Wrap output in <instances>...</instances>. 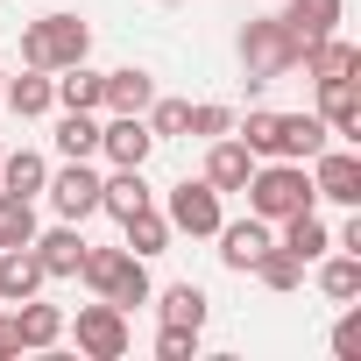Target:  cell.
Here are the masks:
<instances>
[{"label":"cell","mask_w":361,"mask_h":361,"mask_svg":"<svg viewBox=\"0 0 361 361\" xmlns=\"http://www.w3.org/2000/svg\"><path fill=\"white\" fill-rule=\"evenodd\" d=\"M312 192L333 206H361V156L354 149H319L312 156Z\"/></svg>","instance_id":"cell-7"},{"label":"cell","mask_w":361,"mask_h":361,"mask_svg":"<svg viewBox=\"0 0 361 361\" xmlns=\"http://www.w3.org/2000/svg\"><path fill=\"white\" fill-rule=\"evenodd\" d=\"M78 276L106 298V305H149V269H142V255H128V248H85V262H78Z\"/></svg>","instance_id":"cell-3"},{"label":"cell","mask_w":361,"mask_h":361,"mask_svg":"<svg viewBox=\"0 0 361 361\" xmlns=\"http://www.w3.org/2000/svg\"><path fill=\"white\" fill-rule=\"evenodd\" d=\"M57 156H64V163L99 156V121H92L85 106H64V121H57Z\"/></svg>","instance_id":"cell-20"},{"label":"cell","mask_w":361,"mask_h":361,"mask_svg":"<svg viewBox=\"0 0 361 361\" xmlns=\"http://www.w3.org/2000/svg\"><path fill=\"white\" fill-rule=\"evenodd\" d=\"M248 213L255 220H290V213H305L319 192H312V170L305 163H290V156H269V163H255L248 170Z\"/></svg>","instance_id":"cell-1"},{"label":"cell","mask_w":361,"mask_h":361,"mask_svg":"<svg viewBox=\"0 0 361 361\" xmlns=\"http://www.w3.org/2000/svg\"><path fill=\"white\" fill-rule=\"evenodd\" d=\"M283 248H290L298 262H319V255L333 248V234H326V220L305 206V213H290V220H283Z\"/></svg>","instance_id":"cell-23"},{"label":"cell","mask_w":361,"mask_h":361,"mask_svg":"<svg viewBox=\"0 0 361 361\" xmlns=\"http://www.w3.org/2000/svg\"><path fill=\"white\" fill-rule=\"evenodd\" d=\"M326 121L319 114H276V156H290V163H312L319 149H326Z\"/></svg>","instance_id":"cell-14"},{"label":"cell","mask_w":361,"mask_h":361,"mask_svg":"<svg viewBox=\"0 0 361 361\" xmlns=\"http://www.w3.org/2000/svg\"><path fill=\"white\" fill-rule=\"evenodd\" d=\"M0 92H8V78H0Z\"/></svg>","instance_id":"cell-37"},{"label":"cell","mask_w":361,"mask_h":361,"mask_svg":"<svg viewBox=\"0 0 361 361\" xmlns=\"http://www.w3.org/2000/svg\"><path fill=\"white\" fill-rule=\"evenodd\" d=\"M149 99H156V78L149 71H106V85H99V106H114V114H149Z\"/></svg>","instance_id":"cell-18"},{"label":"cell","mask_w":361,"mask_h":361,"mask_svg":"<svg viewBox=\"0 0 361 361\" xmlns=\"http://www.w3.org/2000/svg\"><path fill=\"white\" fill-rule=\"evenodd\" d=\"M15 340H22V347H57V340H64V312L22 298V312H15Z\"/></svg>","instance_id":"cell-21"},{"label":"cell","mask_w":361,"mask_h":361,"mask_svg":"<svg viewBox=\"0 0 361 361\" xmlns=\"http://www.w3.org/2000/svg\"><path fill=\"white\" fill-rule=\"evenodd\" d=\"M255 276H262L269 290H298V283H305V262H298L283 241H269V248L255 255Z\"/></svg>","instance_id":"cell-27"},{"label":"cell","mask_w":361,"mask_h":361,"mask_svg":"<svg viewBox=\"0 0 361 361\" xmlns=\"http://www.w3.org/2000/svg\"><path fill=\"white\" fill-rule=\"evenodd\" d=\"M185 114H192L185 99H149V135H156V142H163V135H185Z\"/></svg>","instance_id":"cell-32"},{"label":"cell","mask_w":361,"mask_h":361,"mask_svg":"<svg viewBox=\"0 0 361 361\" xmlns=\"http://www.w3.org/2000/svg\"><path fill=\"white\" fill-rule=\"evenodd\" d=\"M85 50H92V29H85L78 15H43V22L22 29V64H29V71H64V64H78Z\"/></svg>","instance_id":"cell-2"},{"label":"cell","mask_w":361,"mask_h":361,"mask_svg":"<svg viewBox=\"0 0 361 361\" xmlns=\"http://www.w3.org/2000/svg\"><path fill=\"white\" fill-rule=\"evenodd\" d=\"M185 135H206V142H213V135H234V114H227V106H192V114H185Z\"/></svg>","instance_id":"cell-33"},{"label":"cell","mask_w":361,"mask_h":361,"mask_svg":"<svg viewBox=\"0 0 361 361\" xmlns=\"http://www.w3.org/2000/svg\"><path fill=\"white\" fill-rule=\"evenodd\" d=\"M319 290H326L333 305H354V298H361V255H347V248H340V255L319 269Z\"/></svg>","instance_id":"cell-28"},{"label":"cell","mask_w":361,"mask_h":361,"mask_svg":"<svg viewBox=\"0 0 361 361\" xmlns=\"http://www.w3.org/2000/svg\"><path fill=\"white\" fill-rule=\"evenodd\" d=\"M0 156H8V149H0Z\"/></svg>","instance_id":"cell-38"},{"label":"cell","mask_w":361,"mask_h":361,"mask_svg":"<svg viewBox=\"0 0 361 361\" xmlns=\"http://www.w3.org/2000/svg\"><path fill=\"white\" fill-rule=\"evenodd\" d=\"M121 234H128V255H163V248H170V220H163L156 206L128 213V220H121Z\"/></svg>","instance_id":"cell-24"},{"label":"cell","mask_w":361,"mask_h":361,"mask_svg":"<svg viewBox=\"0 0 361 361\" xmlns=\"http://www.w3.org/2000/svg\"><path fill=\"white\" fill-rule=\"evenodd\" d=\"M0 354H22V340H15V319H0Z\"/></svg>","instance_id":"cell-36"},{"label":"cell","mask_w":361,"mask_h":361,"mask_svg":"<svg viewBox=\"0 0 361 361\" xmlns=\"http://www.w3.org/2000/svg\"><path fill=\"white\" fill-rule=\"evenodd\" d=\"M22 241H36V206L0 192V248H22Z\"/></svg>","instance_id":"cell-29"},{"label":"cell","mask_w":361,"mask_h":361,"mask_svg":"<svg viewBox=\"0 0 361 361\" xmlns=\"http://www.w3.org/2000/svg\"><path fill=\"white\" fill-rule=\"evenodd\" d=\"M241 64H248V78L255 85H269V78H283V71H298V43H290V29L269 15V22H248L241 29Z\"/></svg>","instance_id":"cell-4"},{"label":"cell","mask_w":361,"mask_h":361,"mask_svg":"<svg viewBox=\"0 0 361 361\" xmlns=\"http://www.w3.org/2000/svg\"><path fill=\"white\" fill-rule=\"evenodd\" d=\"M163 326H206V290L199 283H170L163 290Z\"/></svg>","instance_id":"cell-30"},{"label":"cell","mask_w":361,"mask_h":361,"mask_svg":"<svg viewBox=\"0 0 361 361\" xmlns=\"http://www.w3.org/2000/svg\"><path fill=\"white\" fill-rule=\"evenodd\" d=\"M156 354H163V361H192V354H199V326H163Z\"/></svg>","instance_id":"cell-34"},{"label":"cell","mask_w":361,"mask_h":361,"mask_svg":"<svg viewBox=\"0 0 361 361\" xmlns=\"http://www.w3.org/2000/svg\"><path fill=\"white\" fill-rule=\"evenodd\" d=\"M99 85H106V78H99V71H85V57H78V64H64V78H50L57 106H85V114L99 106Z\"/></svg>","instance_id":"cell-25"},{"label":"cell","mask_w":361,"mask_h":361,"mask_svg":"<svg viewBox=\"0 0 361 361\" xmlns=\"http://www.w3.org/2000/svg\"><path fill=\"white\" fill-rule=\"evenodd\" d=\"M248 170H255L248 142H241V135H213V156H206V185H213V192H241V185H248Z\"/></svg>","instance_id":"cell-13"},{"label":"cell","mask_w":361,"mask_h":361,"mask_svg":"<svg viewBox=\"0 0 361 361\" xmlns=\"http://www.w3.org/2000/svg\"><path fill=\"white\" fill-rule=\"evenodd\" d=\"M43 290V262H36V248L22 241V248H0V305H22V298H36Z\"/></svg>","instance_id":"cell-15"},{"label":"cell","mask_w":361,"mask_h":361,"mask_svg":"<svg viewBox=\"0 0 361 361\" xmlns=\"http://www.w3.org/2000/svg\"><path fill=\"white\" fill-rule=\"evenodd\" d=\"M333 354H340V361L361 354V312H340V326H333Z\"/></svg>","instance_id":"cell-35"},{"label":"cell","mask_w":361,"mask_h":361,"mask_svg":"<svg viewBox=\"0 0 361 361\" xmlns=\"http://www.w3.org/2000/svg\"><path fill=\"white\" fill-rule=\"evenodd\" d=\"M319 121L340 142H361V85L354 78H319Z\"/></svg>","instance_id":"cell-10"},{"label":"cell","mask_w":361,"mask_h":361,"mask_svg":"<svg viewBox=\"0 0 361 361\" xmlns=\"http://www.w3.org/2000/svg\"><path fill=\"white\" fill-rule=\"evenodd\" d=\"M99 149L114 156V170H142V163H149V149H156V135H149V121H142V114H114V121L99 128Z\"/></svg>","instance_id":"cell-8"},{"label":"cell","mask_w":361,"mask_h":361,"mask_svg":"<svg viewBox=\"0 0 361 361\" xmlns=\"http://www.w3.org/2000/svg\"><path fill=\"white\" fill-rule=\"evenodd\" d=\"M276 22H283V29H290V43L305 50V43H319V36H333V29H340V0H290Z\"/></svg>","instance_id":"cell-16"},{"label":"cell","mask_w":361,"mask_h":361,"mask_svg":"<svg viewBox=\"0 0 361 361\" xmlns=\"http://www.w3.org/2000/svg\"><path fill=\"white\" fill-rule=\"evenodd\" d=\"M298 64H305V78H354L361 71V50L340 43V36H319V43L298 50Z\"/></svg>","instance_id":"cell-17"},{"label":"cell","mask_w":361,"mask_h":361,"mask_svg":"<svg viewBox=\"0 0 361 361\" xmlns=\"http://www.w3.org/2000/svg\"><path fill=\"white\" fill-rule=\"evenodd\" d=\"M29 248H36V262H43V276H78V262H85V234H78V220H64V227H50V234H36Z\"/></svg>","instance_id":"cell-12"},{"label":"cell","mask_w":361,"mask_h":361,"mask_svg":"<svg viewBox=\"0 0 361 361\" xmlns=\"http://www.w3.org/2000/svg\"><path fill=\"white\" fill-rule=\"evenodd\" d=\"M170 234H220V192L206 177H185V185H170Z\"/></svg>","instance_id":"cell-6"},{"label":"cell","mask_w":361,"mask_h":361,"mask_svg":"<svg viewBox=\"0 0 361 361\" xmlns=\"http://www.w3.org/2000/svg\"><path fill=\"white\" fill-rule=\"evenodd\" d=\"M142 206H149V185H142V170H114V177H99V213L128 220V213H142Z\"/></svg>","instance_id":"cell-22"},{"label":"cell","mask_w":361,"mask_h":361,"mask_svg":"<svg viewBox=\"0 0 361 361\" xmlns=\"http://www.w3.org/2000/svg\"><path fill=\"white\" fill-rule=\"evenodd\" d=\"M0 99H8L22 121H36V114H50V106H57V92H50V71H29V78H15Z\"/></svg>","instance_id":"cell-26"},{"label":"cell","mask_w":361,"mask_h":361,"mask_svg":"<svg viewBox=\"0 0 361 361\" xmlns=\"http://www.w3.org/2000/svg\"><path fill=\"white\" fill-rule=\"evenodd\" d=\"M269 241H276V234H269V220H255V213H248V220H234V227L220 220V262H227V269H241V276L255 269V255H262Z\"/></svg>","instance_id":"cell-11"},{"label":"cell","mask_w":361,"mask_h":361,"mask_svg":"<svg viewBox=\"0 0 361 361\" xmlns=\"http://www.w3.org/2000/svg\"><path fill=\"white\" fill-rule=\"evenodd\" d=\"M50 206H57V220H85V213H99V177L85 170V163H64L57 177H50Z\"/></svg>","instance_id":"cell-9"},{"label":"cell","mask_w":361,"mask_h":361,"mask_svg":"<svg viewBox=\"0 0 361 361\" xmlns=\"http://www.w3.org/2000/svg\"><path fill=\"white\" fill-rule=\"evenodd\" d=\"M241 142H248V156H276V114L255 106V114L241 121Z\"/></svg>","instance_id":"cell-31"},{"label":"cell","mask_w":361,"mask_h":361,"mask_svg":"<svg viewBox=\"0 0 361 361\" xmlns=\"http://www.w3.org/2000/svg\"><path fill=\"white\" fill-rule=\"evenodd\" d=\"M50 185V163L36 149H15V156H0V192H15V199H36Z\"/></svg>","instance_id":"cell-19"},{"label":"cell","mask_w":361,"mask_h":361,"mask_svg":"<svg viewBox=\"0 0 361 361\" xmlns=\"http://www.w3.org/2000/svg\"><path fill=\"white\" fill-rule=\"evenodd\" d=\"M71 333H78V354H92V361H121L128 354V312L106 305V298L99 305H78V326Z\"/></svg>","instance_id":"cell-5"}]
</instances>
